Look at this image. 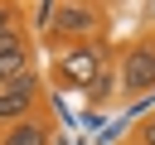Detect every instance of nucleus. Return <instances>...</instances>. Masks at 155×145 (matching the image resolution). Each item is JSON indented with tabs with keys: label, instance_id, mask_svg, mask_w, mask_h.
I'll list each match as a JSON object with an SVG mask.
<instances>
[{
	"label": "nucleus",
	"instance_id": "1",
	"mask_svg": "<svg viewBox=\"0 0 155 145\" xmlns=\"http://www.w3.org/2000/svg\"><path fill=\"white\" fill-rule=\"evenodd\" d=\"M97 72H102V48H92V44H73V48L58 53V77H63V82L87 87Z\"/></svg>",
	"mask_w": 155,
	"mask_h": 145
},
{
	"label": "nucleus",
	"instance_id": "2",
	"mask_svg": "<svg viewBox=\"0 0 155 145\" xmlns=\"http://www.w3.org/2000/svg\"><path fill=\"white\" fill-rule=\"evenodd\" d=\"M34 92H39V77H34V72H24V77H15V82H5V87H0V121H5V126L29 121Z\"/></svg>",
	"mask_w": 155,
	"mask_h": 145
},
{
	"label": "nucleus",
	"instance_id": "3",
	"mask_svg": "<svg viewBox=\"0 0 155 145\" xmlns=\"http://www.w3.org/2000/svg\"><path fill=\"white\" fill-rule=\"evenodd\" d=\"M102 24V10L97 5H58L53 10V29L63 34V39H82V34H92Z\"/></svg>",
	"mask_w": 155,
	"mask_h": 145
},
{
	"label": "nucleus",
	"instance_id": "4",
	"mask_svg": "<svg viewBox=\"0 0 155 145\" xmlns=\"http://www.w3.org/2000/svg\"><path fill=\"white\" fill-rule=\"evenodd\" d=\"M121 82H126V92H150V87H155V48H150V44H140V48L126 53Z\"/></svg>",
	"mask_w": 155,
	"mask_h": 145
},
{
	"label": "nucleus",
	"instance_id": "5",
	"mask_svg": "<svg viewBox=\"0 0 155 145\" xmlns=\"http://www.w3.org/2000/svg\"><path fill=\"white\" fill-rule=\"evenodd\" d=\"M24 72H29V44H24V34L0 39V87L15 82V77H24Z\"/></svg>",
	"mask_w": 155,
	"mask_h": 145
},
{
	"label": "nucleus",
	"instance_id": "6",
	"mask_svg": "<svg viewBox=\"0 0 155 145\" xmlns=\"http://www.w3.org/2000/svg\"><path fill=\"white\" fill-rule=\"evenodd\" d=\"M0 145H48V126L44 121H15L0 135Z\"/></svg>",
	"mask_w": 155,
	"mask_h": 145
},
{
	"label": "nucleus",
	"instance_id": "7",
	"mask_svg": "<svg viewBox=\"0 0 155 145\" xmlns=\"http://www.w3.org/2000/svg\"><path fill=\"white\" fill-rule=\"evenodd\" d=\"M10 34H19V24H15V5H0V39H10Z\"/></svg>",
	"mask_w": 155,
	"mask_h": 145
},
{
	"label": "nucleus",
	"instance_id": "8",
	"mask_svg": "<svg viewBox=\"0 0 155 145\" xmlns=\"http://www.w3.org/2000/svg\"><path fill=\"white\" fill-rule=\"evenodd\" d=\"M53 10H58V5H48V0L34 5V24H39V29H53Z\"/></svg>",
	"mask_w": 155,
	"mask_h": 145
},
{
	"label": "nucleus",
	"instance_id": "9",
	"mask_svg": "<svg viewBox=\"0 0 155 145\" xmlns=\"http://www.w3.org/2000/svg\"><path fill=\"white\" fill-rule=\"evenodd\" d=\"M87 87H92V97H97V102H102V97H107V92H111V77H107V68H102V72H97V77H92V82H87Z\"/></svg>",
	"mask_w": 155,
	"mask_h": 145
},
{
	"label": "nucleus",
	"instance_id": "10",
	"mask_svg": "<svg viewBox=\"0 0 155 145\" xmlns=\"http://www.w3.org/2000/svg\"><path fill=\"white\" fill-rule=\"evenodd\" d=\"M136 145H155V121H145V126H140V140H136Z\"/></svg>",
	"mask_w": 155,
	"mask_h": 145
}]
</instances>
